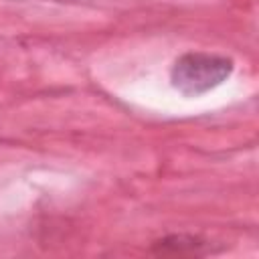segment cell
I'll use <instances>...</instances> for the list:
<instances>
[{"label": "cell", "mask_w": 259, "mask_h": 259, "mask_svg": "<svg viewBox=\"0 0 259 259\" xmlns=\"http://www.w3.org/2000/svg\"><path fill=\"white\" fill-rule=\"evenodd\" d=\"M233 71V61L223 55L210 53H186L182 55L172 71V85L184 95H200L221 85Z\"/></svg>", "instance_id": "1"}]
</instances>
